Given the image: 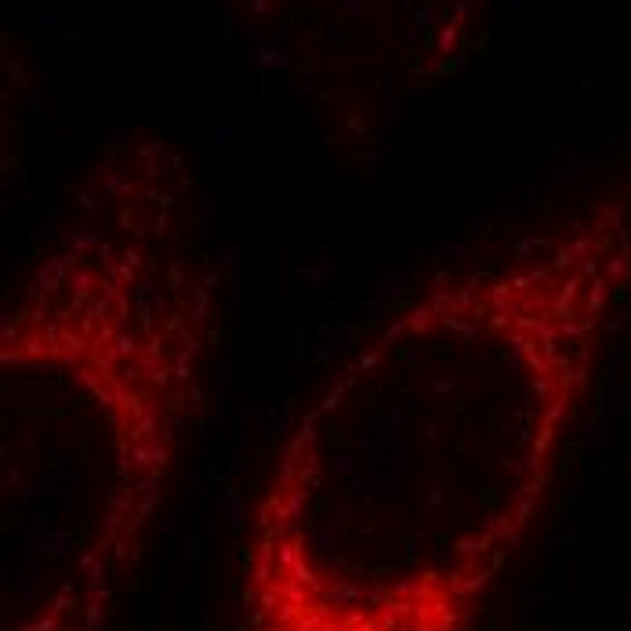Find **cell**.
Returning a JSON list of instances; mask_svg holds the SVG:
<instances>
[{"label": "cell", "instance_id": "cell-1", "mask_svg": "<svg viewBox=\"0 0 631 631\" xmlns=\"http://www.w3.org/2000/svg\"><path fill=\"white\" fill-rule=\"evenodd\" d=\"M631 287L595 207L432 276L287 425L236 631H476L548 504Z\"/></svg>", "mask_w": 631, "mask_h": 631}, {"label": "cell", "instance_id": "cell-2", "mask_svg": "<svg viewBox=\"0 0 631 631\" xmlns=\"http://www.w3.org/2000/svg\"><path fill=\"white\" fill-rule=\"evenodd\" d=\"M214 261L167 196L84 211L0 316V631H105L204 410Z\"/></svg>", "mask_w": 631, "mask_h": 631}]
</instances>
